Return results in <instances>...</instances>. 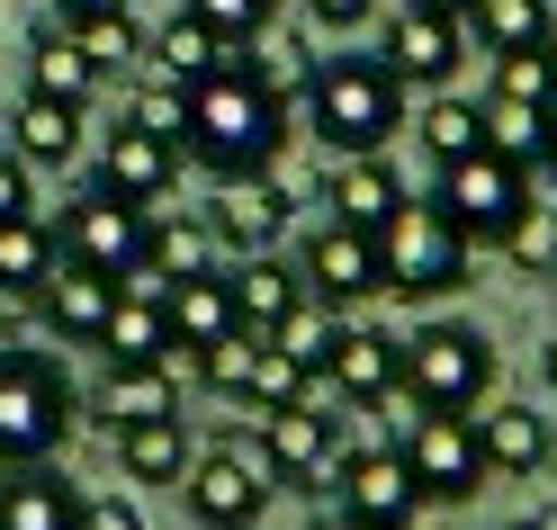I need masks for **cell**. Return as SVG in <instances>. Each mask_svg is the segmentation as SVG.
I'll return each mask as SVG.
<instances>
[{
	"label": "cell",
	"instance_id": "1",
	"mask_svg": "<svg viewBox=\"0 0 557 530\" xmlns=\"http://www.w3.org/2000/svg\"><path fill=\"white\" fill-rule=\"evenodd\" d=\"M288 99H270L243 63H225L216 82L189 90V126H181V162H198L207 181H252V171H278L288 153Z\"/></svg>",
	"mask_w": 557,
	"mask_h": 530
},
{
	"label": "cell",
	"instance_id": "2",
	"mask_svg": "<svg viewBox=\"0 0 557 530\" xmlns=\"http://www.w3.org/2000/svg\"><path fill=\"white\" fill-rule=\"evenodd\" d=\"M297 118L333 162H351V153H387L413 126V90L377 54H315V73L297 90Z\"/></svg>",
	"mask_w": 557,
	"mask_h": 530
},
{
	"label": "cell",
	"instance_id": "3",
	"mask_svg": "<svg viewBox=\"0 0 557 530\" xmlns=\"http://www.w3.org/2000/svg\"><path fill=\"white\" fill-rule=\"evenodd\" d=\"M82 422V386L54 350H0V468L54 458Z\"/></svg>",
	"mask_w": 557,
	"mask_h": 530
},
{
	"label": "cell",
	"instance_id": "4",
	"mask_svg": "<svg viewBox=\"0 0 557 530\" xmlns=\"http://www.w3.org/2000/svg\"><path fill=\"white\" fill-rule=\"evenodd\" d=\"M377 270H387V297L405 306H441L476 279V243L441 217L432 198H405L387 225H377Z\"/></svg>",
	"mask_w": 557,
	"mask_h": 530
},
{
	"label": "cell",
	"instance_id": "5",
	"mask_svg": "<svg viewBox=\"0 0 557 530\" xmlns=\"http://www.w3.org/2000/svg\"><path fill=\"white\" fill-rule=\"evenodd\" d=\"M396 386L423 414H476L495 396V342L476 324H459V315H432L423 333H405V378Z\"/></svg>",
	"mask_w": 557,
	"mask_h": 530
},
{
	"label": "cell",
	"instance_id": "6",
	"mask_svg": "<svg viewBox=\"0 0 557 530\" xmlns=\"http://www.w3.org/2000/svg\"><path fill=\"white\" fill-rule=\"evenodd\" d=\"M423 198H432L468 243H504L512 217L540 198V181H531V162L476 145V153H459V162H432V189H423Z\"/></svg>",
	"mask_w": 557,
	"mask_h": 530
},
{
	"label": "cell",
	"instance_id": "7",
	"mask_svg": "<svg viewBox=\"0 0 557 530\" xmlns=\"http://www.w3.org/2000/svg\"><path fill=\"white\" fill-rule=\"evenodd\" d=\"M270 494H278V485H270V458H261V441H252V422L225 432L216 449H198L189 477H181V504H189L198 530H261Z\"/></svg>",
	"mask_w": 557,
	"mask_h": 530
},
{
	"label": "cell",
	"instance_id": "8",
	"mask_svg": "<svg viewBox=\"0 0 557 530\" xmlns=\"http://www.w3.org/2000/svg\"><path fill=\"white\" fill-rule=\"evenodd\" d=\"M396 449H405L423 504H476L485 477H495V468H485V449H476V422H468V414H413Z\"/></svg>",
	"mask_w": 557,
	"mask_h": 530
},
{
	"label": "cell",
	"instance_id": "9",
	"mask_svg": "<svg viewBox=\"0 0 557 530\" xmlns=\"http://www.w3.org/2000/svg\"><path fill=\"white\" fill-rule=\"evenodd\" d=\"M252 441H261V458H270V485H297V494H324L333 468L351 458V441H342V414H324V405L252 414Z\"/></svg>",
	"mask_w": 557,
	"mask_h": 530
},
{
	"label": "cell",
	"instance_id": "10",
	"mask_svg": "<svg viewBox=\"0 0 557 530\" xmlns=\"http://www.w3.org/2000/svg\"><path fill=\"white\" fill-rule=\"evenodd\" d=\"M297 279H306V297H324L333 315H351V306H369V297H387V270H377V234H360V225H306V243H297Z\"/></svg>",
	"mask_w": 557,
	"mask_h": 530
},
{
	"label": "cell",
	"instance_id": "11",
	"mask_svg": "<svg viewBox=\"0 0 557 530\" xmlns=\"http://www.w3.org/2000/svg\"><path fill=\"white\" fill-rule=\"evenodd\" d=\"M54 252L82 261V270L135 279V270H145V207H126V198H109V189H82V198L54 217Z\"/></svg>",
	"mask_w": 557,
	"mask_h": 530
},
{
	"label": "cell",
	"instance_id": "12",
	"mask_svg": "<svg viewBox=\"0 0 557 530\" xmlns=\"http://www.w3.org/2000/svg\"><path fill=\"white\" fill-rule=\"evenodd\" d=\"M288 217H297V189L278 181V171H252V181H216L207 198V234L225 243V252H278L288 243Z\"/></svg>",
	"mask_w": 557,
	"mask_h": 530
},
{
	"label": "cell",
	"instance_id": "13",
	"mask_svg": "<svg viewBox=\"0 0 557 530\" xmlns=\"http://www.w3.org/2000/svg\"><path fill=\"white\" fill-rule=\"evenodd\" d=\"M333 513H351V521H369V530H413L423 494H413L405 449H351V458L333 468Z\"/></svg>",
	"mask_w": 557,
	"mask_h": 530
},
{
	"label": "cell",
	"instance_id": "14",
	"mask_svg": "<svg viewBox=\"0 0 557 530\" xmlns=\"http://www.w3.org/2000/svg\"><path fill=\"white\" fill-rule=\"evenodd\" d=\"M459 54H468V27L459 19H441V10H396V27H387V46H377V63L405 82V90H449L459 82Z\"/></svg>",
	"mask_w": 557,
	"mask_h": 530
},
{
	"label": "cell",
	"instance_id": "15",
	"mask_svg": "<svg viewBox=\"0 0 557 530\" xmlns=\"http://www.w3.org/2000/svg\"><path fill=\"white\" fill-rule=\"evenodd\" d=\"M90 189H109L126 207H162L171 189H181V145H162V135H145V126H109V153H99Z\"/></svg>",
	"mask_w": 557,
	"mask_h": 530
},
{
	"label": "cell",
	"instance_id": "16",
	"mask_svg": "<svg viewBox=\"0 0 557 530\" xmlns=\"http://www.w3.org/2000/svg\"><path fill=\"white\" fill-rule=\"evenodd\" d=\"M90 494L54 468V458H27V468H0V530H82Z\"/></svg>",
	"mask_w": 557,
	"mask_h": 530
},
{
	"label": "cell",
	"instance_id": "17",
	"mask_svg": "<svg viewBox=\"0 0 557 530\" xmlns=\"http://www.w3.org/2000/svg\"><path fill=\"white\" fill-rule=\"evenodd\" d=\"M405 198H413V189H405V171H396L387 153H351V162H333V171H324V217H333V225L377 234Z\"/></svg>",
	"mask_w": 557,
	"mask_h": 530
},
{
	"label": "cell",
	"instance_id": "18",
	"mask_svg": "<svg viewBox=\"0 0 557 530\" xmlns=\"http://www.w3.org/2000/svg\"><path fill=\"white\" fill-rule=\"evenodd\" d=\"M109 297H117V279H109V270H82V261H63V252H54V270L37 279V297H27V306L46 315V333H54V342H99V324H109Z\"/></svg>",
	"mask_w": 557,
	"mask_h": 530
},
{
	"label": "cell",
	"instance_id": "19",
	"mask_svg": "<svg viewBox=\"0 0 557 530\" xmlns=\"http://www.w3.org/2000/svg\"><path fill=\"white\" fill-rule=\"evenodd\" d=\"M476 449H485V468H495V477H540L548 468V422H540V405H521V396H485L476 414Z\"/></svg>",
	"mask_w": 557,
	"mask_h": 530
},
{
	"label": "cell",
	"instance_id": "20",
	"mask_svg": "<svg viewBox=\"0 0 557 530\" xmlns=\"http://www.w3.org/2000/svg\"><path fill=\"white\" fill-rule=\"evenodd\" d=\"M396 378H405V333H387V324H342L333 360H324V386H333V396L377 405Z\"/></svg>",
	"mask_w": 557,
	"mask_h": 530
},
{
	"label": "cell",
	"instance_id": "21",
	"mask_svg": "<svg viewBox=\"0 0 557 530\" xmlns=\"http://www.w3.org/2000/svg\"><path fill=\"white\" fill-rule=\"evenodd\" d=\"M145 54H153V82H171V90H198V82H216L225 63H234V46H225L207 19H189V10H171L162 37H153Z\"/></svg>",
	"mask_w": 557,
	"mask_h": 530
},
{
	"label": "cell",
	"instance_id": "22",
	"mask_svg": "<svg viewBox=\"0 0 557 530\" xmlns=\"http://www.w3.org/2000/svg\"><path fill=\"white\" fill-rule=\"evenodd\" d=\"M225 288H234V315H243L252 333H270L278 315H297V306H306L297 261H278V252H243V261L225 270Z\"/></svg>",
	"mask_w": 557,
	"mask_h": 530
},
{
	"label": "cell",
	"instance_id": "23",
	"mask_svg": "<svg viewBox=\"0 0 557 530\" xmlns=\"http://www.w3.org/2000/svg\"><path fill=\"white\" fill-rule=\"evenodd\" d=\"M90 422L99 432H126V422H153V414H181V396H171V378L153 360H109V378L90 386Z\"/></svg>",
	"mask_w": 557,
	"mask_h": 530
},
{
	"label": "cell",
	"instance_id": "24",
	"mask_svg": "<svg viewBox=\"0 0 557 530\" xmlns=\"http://www.w3.org/2000/svg\"><path fill=\"white\" fill-rule=\"evenodd\" d=\"M189 458H198V441H189L181 414H153V422H126V432H117V468L135 485H181Z\"/></svg>",
	"mask_w": 557,
	"mask_h": 530
},
{
	"label": "cell",
	"instance_id": "25",
	"mask_svg": "<svg viewBox=\"0 0 557 530\" xmlns=\"http://www.w3.org/2000/svg\"><path fill=\"white\" fill-rule=\"evenodd\" d=\"M162 315H171V333H181V342H216V333L243 324V315H234V288H225V270H216V261L189 270V279H171V288H162Z\"/></svg>",
	"mask_w": 557,
	"mask_h": 530
},
{
	"label": "cell",
	"instance_id": "26",
	"mask_svg": "<svg viewBox=\"0 0 557 530\" xmlns=\"http://www.w3.org/2000/svg\"><path fill=\"white\" fill-rule=\"evenodd\" d=\"M18 162H37V171L82 162V109L73 99H46V90L18 99Z\"/></svg>",
	"mask_w": 557,
	"mask_h": 530
},
{
	"label": "cell",
	"instance_id": "27",
	"mask_svg": "<svg viewBox=\"0 0 557 530\" xmlns=\"http://www.w3.org/2000/svg\"><path fill=\"white\" fill-rule=\"evenodd\" d=\"M459 27H468L485 54H531V46H548L557 10H548V0H468Z\"/></svg>",
	"mask_w": 557,
	"mask_h": 530
},
{
	"label": "cell",
	"instance_id": "28",
	"mask_svg": "<svg viewBox=\"0 0 557 530\" xmlns=\"http://www.w3.org/2000/svg\"><path fill=\"white\" fill-rule=\"evenodd\" d=\"M216 261V234H207L198 217H162V207H145V270L162 279H189V270H207Z\"/></svg>",
	"mask_w": 557,
	"mask_h": 530
},
{
	"label": "cell",
	"instance_id": "29",
	"mask_svg": "<svg viewBox=\"0 0 557 530\" xmlns=\"http://www.w3.org/2000/svg\"><path fill=\"white\" fill-rule=\"evenodd\" d=\"M54 270V225L27 217H0V297H37V279Z\"/></svg>",
	"mask_w": 557,
	"mask_h": 530
},
{
	"label": "cell",
	"instance_id": "30",
	"mask_svg": "<svg viewBox=\"0 0 557 530\" xmlns=\"http://www.w3.org/2000/svg\"><path fill=\"white\" fill-rule=\"evenodd\" d=\"M413 135H423V153H432V162H459V153H476V145H485V118H476V99L432 90L423 109H413Z\"/></svg>",
	"mask_w": 557,
	"mask_h": 530
},
{
	"label": "cell",
	"instance_id": "31",
	"mask_svg": "<svg viewBox=\"0 0 557 530\" xmlns=\"http://www.w3.org/2000/svg\"><path fill=\"white\" fill-rule=\"evenodd\" d=\"M27 90H46V99H73V109H90L99 73H90V54L73 46V27H46V37H37V63H27Z\"/></svg>",
	"mask_w": 557,
	"mask_h": 530
},
{
	"label": "cell",
	"instance_id": "32",
	"mask_svg": "<svg viewBox=\"0 0 557 530\" xmlns=\"http://www.w3.org/2000/svg\"><path fill=\"white\" fill-rule=\"evenodd\" d=\"M243 405L252 414H288V405H324V378L315 369H297L278 342H261V360H252V386H243Z\"/></svg>",
	"mask_w": 557,
	"mask_h": 530
},
{
	"label": "cell",
	"instance_id": "33",
	"mask_svg": "<svg viewBox=\"0 0 557 530\" xmlns=\"http://www.w3.org/2000/svg\"><path fill=\"white\" fill-rule=\"evenodd\" d=\"M476 118H485V145H495V153H512V162H540V145H548V118H557V109H531V99L485 90V99H476Z\"/></svg>",
	"mask_w": 557,
	"mask_h": 530
},
{
	"label": "cell",
	"instance_id": "34",
	"mask_svg": "<svg viewBox=\"0 0 557 530\" xmlns=\"http://www.w3.org/2000/svg\"><path fill=\"white\" fill-rule=\"evenodd\" d=\"M243 46H252V54H243V73H252L270 99H288V109H297V90H306V73H315V54H306L288 27H261V37H243Z\"/></svg>",
	"mask_w": 557,
	"mask_h": 530
},
{
	"label": "cell",
	"instance_id": "35",
	"mask_svg": "<svg viewBox=\"0 0 557 530\" xmlns=\"http://www.w3.org/2000/svg\"><path fill=\"white\" fill-rule=\"evenodd\" d=\"M342 324H351V315H333L324 297H306L297 315H278V324H270V342L288 350L297 369H315V378H324V360H333V342H342Z\"/></svg>",
	"mask_w": 557,
	"mask_h": 530
},
{
	"label": "cell",
	"instance_id": "36",
	"mask_svg": "<svg viewBox=\"0 0 557 530\" xmlns=\"http://www.w3.org/2000/svg\"><path fill=\"white\" fill-rule=\"evenodd\" d=\"M495 252L521 270V279H557V198H531L512 217V234L495 243Z\"/></svg>",
	"mask_w": 557,
	"mask_h": 530
},
{
	"label": "cell",
	"instance_id": "37",
	"mask_svg": "<svg viewBox=\"0 0 557 530\" xmlns=\"http://www.w3.org/2000/svg\"><path fill=\"white\" fill-rule=\"evenodd\" d=\"M261 342H270V333H252V324H234V333H216V342H198V386H216V396H243V386H252Z\"/></svg>",
	"mask_w": 557,
	"mask_h": 530
},
{
	"label": "cell",
	"instance_id": "38",
	"mask_svg": "<svg viewBox=\"0 0 557 530\" xmlns=\"http://www.w3.org/2000/svg\"><path fill=\"white\" fill-rule=\"evenodd\" d=\"M73 46L90 54V73H99V82H109L117 63H135V54H145V37H135V19H126V10H109V19H82V27H73Z\"/></svg>",
	"mask_w": 557,
	"mask_h": 530
},
{
	"label": "cell",
	"instance_id": "39",
	"mask_svg": "<svg viewBox=\"0 0 557 530\" xmlns=\"http://www.w3.org/2000/svg\"><path fill=\"white\" fill-rule=\"evenodd\" d=\"M126 126L162 135V145H181V126H189V90H171V82H145V90L126 99Z\"/></svg>",
	"mask_w": 557,
	"mask_h": 530
},
{
	"label": "cell",
	"instance_id": "40",
	"mask_svg": "<svg viewBox=\"0 0 557 530\" xmlns=\"http://www.w3.org/2000/svg\"><path fill=\"white\" fill-rule=\"evenodd\" d=\"M181 10H189V19H207L225 46H243V37H261V27H270L278 0H181Z\"/></svg>",
	"mask_w": 557,
	"mask_h": 530
},
{
	"label": "cell",
	"instance_id": "41",
	"mask_svg": "<svg viewBox=\"0 0 557 530\" xmlns=\"http://www.w3.org/2000/svg\"><path fill=\"white\" fill-rule=\"evenodd\" d=\"M495 90L504 99H531V109H557V82H548V54H495Z\"/></svg>",
	"mask_w": 557,
	"mask_h": 530
},
{
	"label": "cell",
	"instance_id": "42",
	"mask_svg": "<svg viewBox=\"0 0 557 530\" xmlns=\"http://www.w3.org/2000/svg\"><path fill=\"white\" fill-rule=\"evenodd\" d=\"M82 530H145V513H135L126 494H90V504H82Z\"/></svg>",
	"mask_w": 557,
	"mask_h": 530
},
{
	"label": "cell",
	"instance_id": "43",
	"mask_svg": "<svg viewBox=\"0 0 557 530\" xmlns=\"http://www.w3.org/2000/svg\"><path fill=\"white\" fill-rule=\"evenodd\" d=\"M306 19L315 27H360V19H377V0H306Z\"/></svg>",
	"mask_w": 557,
	"mask_h": 530
},
{
	"label": "cell",
	"instance_id": "44",
	"mask_svg": "<svg viewBox=\"0 0 557 530\" xmlns=\"http://www.w3.org/2000/svg\"><path fill=\"white\" fill-rule=\"evenodd\" d=\"M0 217H27V162L0 153Z\"/></svg>",
	"mask_w": 557,
	"mask_h": 530
},
{
	"label": "cell",
	"instance_id": "45",
	"mask_svg": "<svg viewBox=\"0 0 557 530\" xmlns=\"http://www.w3.org/2000/svg\"><path fill=\"white\" fill-rule=\"evenodd\" d=\"M109 10H126V0H54V19H63V27H82V19H109Z\"/></svg>",
	"mask_w": 557,
	"mask_h": 530
},
{
	"label": "cell",
	"instance_id": "46",
	"mask_svg": "<svg viewBox=\"0 0 557 530\" xmlns=\"http://www.w3.org/2000/svg\"><path fill=\"white\" fill-rule=\"evenodd\" d=\"M540 171H548V198H557V118H548V145H540Z\"/></svg>",
	"mask_w": 557,
	"mask_h": 530
},
{
	"label": "cell",
	"instance_id": "47",
	"mask_svg": "<svg viewBox=\"0 0 557 530\" xmlns=\"http://www.w3.org/2000/svg\"><path fill=\"white\" fill-rule=\"evenodd\" d=\"M540 378H548V396H557V333L540 342Z\"/></svg>",
	"mask_w": 557,
	"mask_h": 530
},
{
	"label": "cell",
	"instance_id": "48",
	"mask_svg": "<svg viewBox=\"0 0 557 530\" xmlns=\"http://www.w3.org/2000/svg\"><path fill=\"white\" fill-rule=\"evenodd\" d=\"M413 10H441V19H468V0H413Z\"/></svg>",
	"mask_w": 557,
	"mask_h": 530
},
{
	"label": "cell",
	"instance_id": "49",
	"mask_svg": "<svg viewBox=\"0 0 557 530\" xmlns=\"http://www.w3.org/2000/svg\"><path fill=\"white\" fill-rule=\"evenodd\" d=\"M315 530H369V521H351V513H324V521H315Z\"/></svg>",
	"mask_w": 557,
	"mask_h": 530
},
{
	"label": "cell",
	"instance_id": "50",
	"mask_svg": "<svg viewBox=\"0 0 557 530\" xmlns=\"http://www.w3.org/2000/svg\"><path fill=\"white\" fill-rule=\"evenodd\" d=\"M521 530H557V504H540V513H531V521H521Z\"/></svg>",
	"mask_w": 557,
	"mask_h": 530
},
{
	"label": "cell",
	"instance_id": "51",
	"mask_svg": "<svg viewBox=\"0 0 557 530\" xmlns=\"http://www.w3.org/2000/svg\"><path fill=\"white\" fill-rule=\"evenodd\" d=\"M540 54H548V82H557V27H548V46H540Z\"/></svg>",
	"mask_w": 557,
	"mask_h": 530
},
{
	"label": "cell",
	"instance_id": "52",
	"mask_svg": "<svg viewBox=\"0 0 557 530\" xmlns=\"http://www.w3.org/2000/svg\"><path fill=\"white\" fill-rule=\"evenodd\" d=\"M548 458H557V441H548Z\"/></svg>",
	"mask_w": 557,
	"mask_h": 530
},
{
	"label": "cell",
	"instance_id": "53",
	"mask_svg": "<svg viewBox=\"0 0 557 530\" xmlns=\"http://www.w3.org/2000/svg\"><path fill=\"white\" fill-rule=\"evenodd\" d=\"M548 10H557V0H548Z\"/></svg>",
	"mask_w": 557,
	"mask_h": 530
},
{
	"label": "cell",
	"instance_id": "54",
	"mask_svg": "<svg viewBox=\"0 0 557 530\" xmlns=\"http://www.w3.org/2000/svg\"><path fill=\"white\" fill-rule=\"evenodd\" d=\"M512 530H521V521H512Z\"/></svg>",
	"mask_w": 557,
	"mask_h": 530
}]
</instances>
